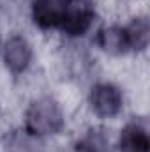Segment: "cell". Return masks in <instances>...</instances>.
Returning <instances> with one entry per match:
<instances>
[{"label": "cell", "mask_w": 150, "mask_h": 152, "mask_svg": "<svg viewBox=\"0 0 150 152\" xmlns=\"http://www.w3.org/2000/svg\"><path fill=\"white\" fill-rule=\"evenodd\" d=\"M134 92L136 88L127 78L103 69L79 88L78 113L87 120L113 127L134 112Z\"/></svg>", "instance_id": "obj_1"}, {"label": "cell", "mask_w": 150, "mask_h": 152, "mask_svg": "<svg viewBox=\"0 0 150 152\" xmlns=\"http://www.w3.org/2000/svg\"><path fill=\"white\" fill-rule=\"evenodd\" d=\"M41 41L25 25L5 28L0 44V75L16 85L42 67Z\"/></svg>", "instance_id": "obj_2"}, {"label": "cell", "mask_w": 150, "mask_h": 152, "mask_svg": "<svg viewBox=\"0 0 150 152\" xmlns=\"http://www.w3.org/2000/svg\"><path fill=\"white\" fill-rule=\"evenodd\" d=\"M108 16V0H67L60 28L53 39L88 42L97 25Z\"/></svg>", "instance_id": "obj_3"}, {"label": "cell", "mask_w": 150, "mask_h": 152, "mask_svg": "<svg viewBox=\"0 0 150 152\" xmlns=\"http://www.w3.org/2000/svg\"><path fill=\"white\" fill-rule=\"evenodd\" d=\"M88 46L92 48L94 55L103 66L104 64L122 66L133 60L129 39L120 18L106 16L90 36Z\"/></svg>", "instance_id": "obj_4"}, {"label": "cell", "mask_w": 150, "mask_h": 152, "mask_svg": "<svg viewBox=\"0 0 150 152\" xmlns=\"http://www.w3.org/2000/svg\"><path fill=\"white\" fill-rule=\"evenodd\" d=\"M67 0H27L25 27L39 39L48 41L57 36Z\"/></svg>", "instance_id": "obj_5"}, {"label": "cell", "mask_w": 150, "mask_h": 152, "mask_svg": "<svg viewBox=\"0 0 150 152\" xmlns=\"http://www.w3.org/2000/svg\"><path fill=\"white\" fill-rule=\"evenodd\" d=\"M115 152H150V126L147 112H131L113 126Z\"/></svg>", "instance_id": "obj_6"}, {"label": "cell", "mask_w": 150, "mask_h": 152, "mask_svg": "<svg viewBox=\"0 0 150 152\" xmlns=\"http://www.w3.org/2000/svg\"><path fill=\"white\" fill-rule=\"evenodd\" d=\"M69 152H115L113 127L78 118L67 136Z\"/></svg>", "instance_id": "obj_7"}, {"label": "cell", "mask_w": 150, "mask_h": 152, "mask_svg": "<svg viewBox=\"0 0 150 152\" xmlns=\"http://www.w3.org/2000/svg\"><path fill=\"white\" fill-rule=\"evenodd\" d=\"M120 20L129 39L133 60H147L150 50V14L147 4L131 7Z\"/></svg>", "instance_id": "obj_8"}, {"label": "cell", "mask_w": 150, "mask_h": 152, "mask_svg": "<svg viewBox=\"0 0 150 152\" xmlns=\"http://www.w3.org/2000/svg\"><path fill=\"white\" fill-rule=\"evenodd\" d=\"M4 32H5V27L0 23V44H2V39H4Z\"/></svg>", "instance_id": "obj_9"}]
</instances>
